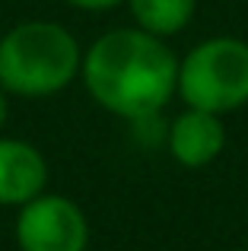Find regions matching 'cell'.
Here are the masks:
<instances>
[{"mask_svg": "<svg viewBox=\"0 0 248 251\" xmlns=\"http://www.w3.org/2000/svg\"><path fill=\"white\" fill-rule=\"evenodd\" d=\"M83 83L105 111L127 121H149L178 92V57L159 35L112 29L83 54Z\"/></svg>", "mask_w": 248, "mask_h": 251, "instance_id": "cell-1", "label": "cell"}, {"mask_svg": "<svg viewBox=\"0 0 248 251\" xmlns=\"http://www.w3.org/2000/svg\"><path fill=\"white\" fill-rule=\"evenodd\" d=\"M80 67V42L61 23L29 19L0 38V89L10 96H54L74 83Z\"/></svg>", "mask_w": 248, "mask_h": 251, "instance_id": "cell-2", "label": "cell"}, {"mask_svg": "<svg viewBox=\"0 0 248 251\" xmlns=\"http://www.w3.org/2000/svg\"><path fill=\"white\" fill-rule=\"evenodd\" d=\"M178 96L188 108L226 115L248 105V42L213 35L178 61Z\"/></svg>", "mask_w": 248, "mask_h": 251, "instance_id": "cell-3", "label": "cell"}, {"mask_svg": "<svg viewBox=\"0 0 248 251\" xmlns=\"http://www.w3.org/2000/svg\"><path fill=\"white\" fill-rule=\"evenodd\" d=\"M19 251H86V213L64 194H38L16 213Z\"/></svg>", "mask_w": 248, "mask_h": 251, "instance_id": "cell-4", "label": "cell"}, {"mask_svg": "<svg viewBox=\"0 0 248 251\" xmlns=\"http://www.w3.org/2000/svg\"><path fill=\"white\" fill-rule=\"evenodd\" d=\"M48 188V162L29 140L0 137V207H23Z\"/></svg>", "mask_w": 248, "mask_h": 251, "instance_id": "cell-5", "label": "cell"}, {"mask_svg": "<svg viewBox=\"0 0 248 251\" xmlns=\"http://www.w3.org/2000/svg\"><path fill=\"white\" fill-rule=\"evenodd\" d=\"M226 127L220 115L200 108H185L169 127V153L185 169H204L223 153Z\"/></svg>", "mask_w": 248, "mask_h": 251, "instance_id": "cell-6", "label": "cell"}, {"mask_svg": "<svg viewBox=\"0 0 248 251\" xmlns=\"http://www.w3.org/2000/svg\"><path fill=\"white\" fill-rule=\"evenodd\" d=\"M127 6L140 29L166 38V35H178L194 19L198 0H127Z\"/></svg>", "mask_w": 248, "mask_h": 251, "instance_id": "cell-7", "label": "cell"}, {"mask_svg": "<svg viewBox=\"0 0 248 251\" xmlns=\"http://www.w3.org/2000/svg\"><path fill=\"white\" fill-rule=\"evenodd\" d=\"M70 6H76V10H89V13H99V10H112V6L124 3V0H67Z\"/></svg>", "mask_w": 248, "mask_h": 251, "instance_id": "cell-8", "label": "cell"}, {"mask_svg": "<svg viewBox=\"0 0 248 251\" xmlns=\"http://www.w3.org/2000/svg\"><path fill=\"white\" fill-rule=\"evenodd\" d=\"M6 118H10V105H6V92L0 89V130L6 127Z\"/></svg>", "mask_w": 248, "mask_h": 251, "instance_id": "cell-9", "label": "cell"}, {"mask_svg": "<svg viewBox=\"0 0 248 251\" xmlns=\"http://www.w3.org/2000/svg\"><path fill=\"white\" fill-rule=\"evenodd\" d=\"M236 251H245V248H236Z\"/></svg>", "mask_w": 248, "mask_h": 251, "instance_id": "cell-10", "label": "cell"}]
</instances>
